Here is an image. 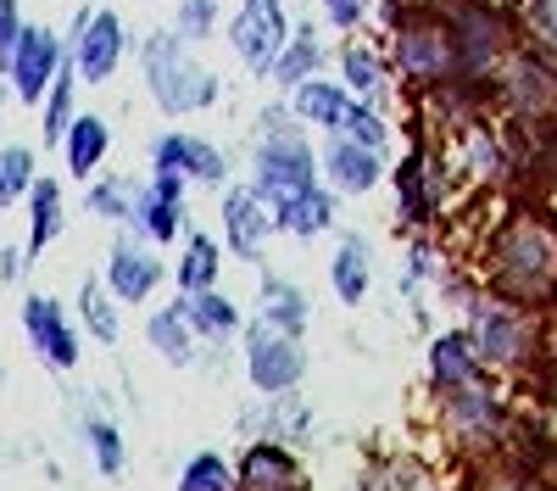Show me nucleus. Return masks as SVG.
<instances>
[{
  "label": "nucleus",
  "instance_id": "dca6fc26",
  "mask_svg": "<svg viewBox=\"0 0 557 491\" xmlns=\"http://www.w3.org/2000/svg\"><path fill=\"white\" fill-rule=\"evenodd\" d=\"M23 335L34 346V357L51 375H73L78 369V324H73V312L57 302V296H23Z\"/></svg>",
  "mask_w": 557,
  "mask_h": 491
},
{
  "label": "nucleus",
  "instance_id": "09e8293b",
  "mask_svg": "<svg viewBox=\"0 0 557 491\" xmlns=\"http://www.w3.org/2000/svg\"><path fill=\"white\" fill-rule=\"evenodd\" d=\"M12 101H17V96H12V78H7V73H0V123H7V112H12Z\"/></svg>",
  "mask_w": 557,
  "mask_h": 491
},
{
  "label": "nucleus",
  "instance_id": "6ab92c4d",
  "mask_svg": "<svg viewBox=\"0 0 557 491\" xmlns=\"http://www.w3.org/2000/svg\"><path fill=\"white\" fill-rule=\"evenodd\" d=\"M335 78L351 89L357 101L391 112V78H396V67H391V51H385V45L362 39V34H346L341 51H335Z\"/></svg>",
  "mask_w": 557,
  "mask_h": 491
},
{
  "label": "nucleus",
  "instance_id": "8fccbe9b",
  "mask_svg": "<svg viewBox=\"0 0 557 491\" xmlns=\"http://www.w3.org/2000/svg\"><path fill=\"white\" fill-rule=\"evenodd\" d=\"M546 402H552V408H557V369L546 375Z\"/></svg>",
  "mask_w": 557,
  "mask_h": 491
},
{
  "label": "nucleus",
  "instance_id": "a18cd8bd",
  "mask_svg": "<svg viewBox=\"0 0 557 491\" xmlns=\"http://www.w3.org/2000/svg\"><path fill=\"white\" fill-rule=\"evenodd\" d=\"M296 128H301V118H296L290 96H273L257 107V140H268V134H296Z\"/></svg>",
  "mask_w": 557,
  "mask_h": 491
},
{
  "label": "nucleus",
  "instance_id": "b1692460",
  "mask_svg": "<svg viewBox=\"0 0 557 491\" xmlns=\"http://www.w3.org/2000/svg\"><path fill=\"white\" fill-rule=\"evenodd\" d=\"M424 364H430V391H451V385H469V380H480V375H485L469 324L430 335V357H424Z\"/></svg>",
  "mask_w": 557,
  "mask_h": 491
},
{
  "label": "nucleus",
  "instance_id": "ea45409f",
  "mask_svg": "<svg viewBox=\"0 0 557 491\" xmlns=\"http://www.w3.org/2000/svg\"><path fill=\"white\" fill-rule=\"evenodd\" d=\"M341 134H346V140H357V146H368V151H385V157H391V146H396L391 112H385V107H368V101L351 107V118H346Z\"/></svg>",
  "mask_w": 557,
  "mask_h": 491
},
{
  "label": "nucleus",
  "instance_id": "49530a36",
  "mask_svg": "<svg viewBox=\"0 0 557 491\" xmlns=\"http://www.w3.org/2000/svg\"><path fill=\"white\" fill-rule=\"evenodd\" d=\"M23 28H28V17H23V0H0V73L12 67V51H17Z\"/></svg>",
  "mask_w": 557,
  "mask_h": 491
},
{
  "label": "nucleus",
  "instance_id": "7ed1b4c3",
  "mask_svg": "<svg viewBox=\"0 0 557 491\" xmlns=\"http://www.w3.org/2000/svg\"><path fill=\"white\" fill-rule=\"evenodd\" d=\"M385 51H391L396 78L412 84V89H435V84L462 78V62H457V28H451L446 0H412L407 17L385 34Z\"/></svg>",
  "mask_w": 557,
  "mask_h": 491
},
{
  "label": "nucleus",
  "instance_id": "3c124183",
  "mask_svg": "<svg viewBox=\"0 0 557 491\" xmlns=\"http://www.w3.org/2000/svg\"><path fill=\"white\" fill-rule=\"evenodd\" d=\"M491 7H519V0H491Z\"/></svg>",
  "mask_w": 557,
  "mask_h": 491
},
{
  "label": "nucleus",
  "instance_id": "423d86ee",
  "mask_svg": "<svg viewBox=\"0 0 557 491\" xmlns=\"http://www.w3.org/2000/svg\"><path fill=\"white\" fill-rule=\"evenodd\" d=\"M290 7L285 0H240L235 17H228V51H235V62L251 73V78H273L278 57H285L290 45Z\"/></svg>",
  "mask_w": 557,
  "mask_h": 491
},
{
  "label": "nucleus",
  "instance_id": "37998d69",
  "mask_svg": "<svg viewBox=\"0 0 557 491\" xmlns=\"http://www.w3.org/2000/svg\"><path fill=\"white\" fill-rule=\"evenodd\" d=\"M223 23V0H178L173 7V28L190 39V45H207Z\"/></svg>",
  "mask_w": 557,
  "mask_h": 491
},
{
  "label": "nucleus",
  "instance_id": "412c9836",
  "mask_svg": "<svg viewBox=\"0 0 557 491\" xmlns=\"http://www.w3.org/2000/svg\"><path fill=\"white\" fill-rule=\"evenodd\" d=\"M285 96H290L301 128H318V134H341L346 118H351V107H357V96H351L341 78H330V73H312V78L290 84Z\"/></svg>",
  "mask_w": 557,
  "mask_h": 491
},
{
  "label": "nucleus",
  "instance_id": "a19ab883",
  "mask_svg": "<svg viewBox=\"0 0 557 491\" xmlns=\"http://www.w3.org/2000/svg\"><path fill=\"white\" fill-rule=\"evenodd\" d=\"M368 491H441V480L430 475L424 458L401 453V458H385L380 464V475H374V486H368Z\"/></svg>",
  "mask_w": 557,
  "mask_h": 491
},
{
  "label": "nucleus",
  "instance_id": "72a5a7b5",
  "mask_svg": "<svg viewBox=\"0 0 557 491\" xmlns=\"http://www.w3.org/2000/svg\"><path fill=\"white\" fill-rule=\"evenodd\" d=\"M73 118H78V67L67 62V67L57 73V84H51V96L39 101V140L62 151V140H67Z\"/></svg>",
  "mask_w": 557,
  "mask_h": 491
},
{
  "label": "nucleus",
  "instance_id": "5701e85b",
  "mask_svg": "<svg viewBox=\"0 0 557 491\" xmlns=\"http://www.w3.org/2000/svg\"><path fill=\"white\" fill-rule=\"evenodd\" d=\"M335 212H341V196L323 185H307V191H296V196H285V201H273V218H278V235H290V241H323L335 230Z\"/></svg>",
  "mask_w": 557,
  "mask_h": 491
},
{
  "label": "nucleus",
  "instance_id": "de8ad7c7",
  "mask_svg": "<svg viewBox=\"0 0 557 491\" xmlns=\"http://www.w3.org/2000/svg\"><path fill=\"white\" fill-rule=\"evenodd\" d=\"M23 268H28V246H7V251H0V280H7V285L23 280Z\"/></svg>",
  "mask_w": 557,
  "mask_h": 491
},
{
  "label": "nucleus",
  "instance_id": "aec40b11",
  "mask_svg": "<svg viewBox=\"0 0 557 491\" xmlns=\"http://www.w3.org/2000/svg\"><path fill=\"white\" fill-rule=\"evenodd\" d=\"M235 480H240V491H307V464L296 458L290 441L257 435L235 464Z\"/></svg>",
  "mask_w": 557,
  "mask_h": 491
},
{
  "label": "nucleus",
  "instance_id": "0eeeda50",
  "mask_svg": "<svg viewBox=\"0 0 557 491\" xmlns=\"http://www.w3.org/2000/svg\"><path fill=\"white\" fill-rule=\"evenodd\" d=\"M240 346H246V380H251L257 396H285L307 380V364H312L307 335H290V330L268 324V319H251Z\"/></svg>",
  "mask_w": 557,
  "mask_h": 491
},
{
  "label": "nucleus",
  "instance_id": "473e14b6",
  "mask_svg": "<svg viewBox=\"0 0 557 491\" xmlns=\"http://www.w3.org/2000/svg\"><path fill=\"white\" fill-rule=\"evenodd\" d=\"M262 319L278 324V330H290V335H307L312 330V302L285 274H262Z\"/></svg>",
  "mask_w": 557,
  "mask_h": 491
},
{
  "label": "nucleus",
  "instance_id": "cd10ccee",
  "mask_svg": "<svg viewBox=\"0 0 557 491\" xmlns=\"http://www.w3.org/2000/svg\"><path fill=\"white\" fill-rule=\"evenodd\" d=\"M146 341H151V352L162 357V364H173V369H190V364H196L201 335L190 330L184 296H173V302H162V307L151 312V319H146Z\"/></svg>",
  "mask_w": 557,
  "mask_h": 491
},
{
  "label": "nucleus",
  "instance_id": "6e6552de",
  "mask_svg": "<svg viewBox=\"0 0 557 491\" xmlns=\"http://www.w3.org/2000/svg\"><path fill=\"white\" fill-rule=\"evenodd\" d=\"M128 57V23L112 7H78L67 28V62L78 67V84H112Z\"/></svg>",
  "mask_w": 557,
  "mask_h": 491
},
{
  "label": "nucleus",
  "instance_id": "603ef678",
  "mask_svg": "<svg viewBox=\"0 0 557 491\" xmlns=\"http://www.w3.org/2000/svg\"><path fill=\"white\" fill-rule=\"evenodd\" d=\"M0 385H7V364H0Z\"/></svg>",
  "mask_w": 557,
  "mask_h": 491
},
{
  "label": "nucleus",
  "instance_id": "9d476101",
  "mask_svg": "<svg viewBox=\"0 0 557 491\" xmlns=\"http://www.w3.org/2000/svg\"><path fill=\"white\" fill-rule=\"evenodd\" d=\"M318 151L307 140V128L296 134H268V140H251V185L268 201H285L307 185H318Z\"/></svg>",
  "mask_w": 557,
  "mask_h": 491
},
{
  "label": "nucleus",
  "instance_id": "f704fd0d",
  "mask_svg": "<svg viewBox=\"0 0 557 491\" xmlns=\"http://www.w3.org/2000/svg\"><path fill=\"white\" fill-rule=\"evenodd\" d=\"M134 201H139V185L128 173H96L84 185V212L101 218V223H128L134 218Z\"/></svg>",
  "mask_w": 557,
  "mask_h": 491
},
{
  "label": "nucleus",
  "instance_id": "79ce46f5",
  "mask_svg": "<svg viewBox=\"0 0 557 491\" xmlns=\"http://www.w3.org/2000/svg\"><path fill=\"white\" fill-rule=\"evenodd\" d=\"M301 430H312V408H307V402H296V391H285V396H268L262 435L290 441V435H301Z\"/></svg>",
  "mask_w": 557,
  "mask_h": 491
},
{
  "label": "nucleus",
  "instance_id": "1a4fd4ad",
  "mask_svg": "<svg viewBox=\"0 0 557 491\" xmlns=\"http://www.w3.org/2000/svg\"><path fill=\"white\" fill-rule=\"evenodd\" d=\"M446 146L435 151V140H424L418 134V146L396 162V218L407 223V230H424V223H435L446 212Z\"/></svg>",
  "mask_w": 557,
  "mask_h": 491
},
{
  "label": "nucleus",
  "instance_id": "e433bc0d",
  "mask_svg": "<svg viewBox=\"0 0 557 491\" xmlns=\"http://www.w3.org/2000/svg\"><path fill=\"white\" fill-rule=\"evenodd\" d=\"M34 179H39L34 146H23V140H7V146H0V212H7V207H23L28 191H34Z\"/></svg>",
  "mask_w": 557,
  "mask_h": 491
},
{
  "label": "nucleus",
  "instance_id": "393cba45",
  "mask_svg": "<svg viewBox=\"0 0 557 491\" xmlns=\"http://www.w3.org/2000/svg\"><path fill=\"white\" fill-rule=\"evenodd\" d=\"M112 157V123L101 112H78L73 128H67V140H62V168L67 179H78V185H89Z\"/></svg>",
  "mask_w": 557,
  "mask_h": 491
},
{
  "label": "nucleus",
  "instance_id": "2eb2a0df",
  "mask_svg": "<svg viewBox=\"0 0 557 491\" xmlns=\"http://www.w3.org/2000/svg\"><path fill=\"white\" fill-rule=\"evenodd\" d=\"M101 280H107V291H112L123 307H146V302L173 280V268L157 257V246H151V241H139V235H117V241H112V251H107Z\"/></svg>",
  "mask_w": 557,
  "mask_h": 491
},
{
  "label": "nucleus",
  "instance_id": "c85d7f7f",
  "mask_svg": "<svg viewBox=\"0 0 557 491\" xmlns=\"http://www.w3.org/2000/svg\"><path fill=\"white\" fill-rule=\"evenodd\" d=\"M23 207H28V241L23 246H28V262H34V257H45V246L62 241V230H67V196H62V185L51 173H39Z\"/></svg>",
  "mask_w": 557,
  "mask_h": 491
},
{
  "label": "nucleus",
  "instance_id": "f3484780",
  "mask_svg": "<svg viewBox=\"0 0 557 491\" xmlns=\"http://www.w3.org/2000/svg\"><path fill=\"white\" fill-rule=\"evenodd\" d=\"M151 168H168V173H184L190 185H228V168H235V157H228L223 146H212L207 134H190V128H162L157 140L146 146Z\"/></svg>",
  "mask_w": 557,
  "mask_h": 491
},
{
  "label": "nucleus",
  "instance_id": "39448f33",
  "mask_svg": "<svg viewBox=\"0 0 557 491\" xmlns=\"http://www.w3.org/2000/svg\"><path fill=\"white\" fill-rule=\"evenodd\" d=\"M435 396H441V430L462 446V453H496L513 414H507V402L491 385V375H480L469 385H451V391H435Z\"/></svg>",
  "mask_w": 557,
  "mask_h": 491
},
{
  "label": "nucleus",
  "instance_id": "4c0bfd02",
  "mask_svg": "<svg viewBox=\"0 0 557 491\" xmlns=\"http://www.w3.org/2000/svg\"><path fill=\"white\" fill-rule=\"evenodd\" d=\"M178 491H240V480H235V464H228L223 453L201 446V453L184 458V469H178Z\"/></svg>",
  "mask_w": 557,
  "mask_h": 491
},
{
  "label": "nucleus",
  "instance_id": "f8f14e48",
  "mask_svg": "<svg viewBox=\"0 0 557 491\" xmlns=\"http://www.w3.org/2000/svg\"><path fill=\"white\" fill-rule=\"evenodd\" d=\"M184 196H190V179L168 173V168H151V179L139 185L128 230L139 241H151V246H178L184 235H190V207H184Z\"/></svg>",
  "mask_w": 557,
  "mask_h": 491
},
{
  "label": "nucleus",
  "instance_id": "4468645a",
  "mask_svg": "<svg viewBox=\"0 0 557 491\" xmlns=\"http://www.w3.org/2000/svg\"><path fill=\"white\" fill-rule=\"evenodd\" d=\"M496 96H502V107L513 112L519 123H530V128H546L552 118H557V67L546 62V57H535L530 45L507 62L496 78Z\"/></svg>",
  "mask_w": 557,
  "mask_h": 491
},
{
  "label": "nucleus",
  "instance_id": "f257e3e1",
  "mask_svg": "<svg viewBox=\"0 0 557 491\" xmlns=\"http://www.w3.org/2000/svg\"><path fill=\"white\" fill-rule=\"evenodd\" d=\"M485 291L541 307L557 296V223L535 207H519L502 230L485 241V262H480Z\"/></svg>",
  "mask_w": 557,
  "mask_h": 491
},
{
  "label": "nucleus",
  "instance_id": "ddd939ff",
  "mask_svg": "<svg viewBox=\"0 0 557 491\" xmlns=\"http://www.w3.org/2000/svg\"><path fill=\"white\" fill-rule=\"evenodd\" d=\"M62 67H67V34H57L51 23H28L23 39H17V51H12V67H7L17 107L39 112V101L51 96V84H57Z\"/></svg>",
  "mask_w": 557,
  "mask_h": 491
},
{
  "label": "nucleus",
  "instance_id": "f03ea898",
  "mask_svg": "<svg viewBox=\"0 0 557 491\" xmlns=\"http://www.w3.org/2000/svg\"><path fill=\"white\" fill-rule=\"evenodd\" d=\"M139 78H146V96L162 118H196V112H212L218 96H223V78L218 67H207L196 57V45L184 39L173 23L151 28L146 39H139Z\"/></svg>",
  "mask_w": 557,
  "mask_h": 491
},
{
  "label": "nucleus",
  "instance_id": "2f4dec72",
  "mask_svg": "<svg viewBox=\"0 0 557 491\" xmlns=\"http://www.w3.org/2000/svg\"><path fill=\"white\" fill-rule=\"evenodd\" d=\"M323 62H330L323 28H318V23H296V28H290V45H285V57H278V67H273V84H278V89H290V84L323 73Z\"/></svg>",
  "mask_w": 557,
  "mask_h": 491
},
{
  "label": "nucleus",
  "instance_id": "20e7f679",
  "mask_svg": "<svg viewBox=\"0 0 557 491\" xmlns=\"http://www.w3.org/2000/svg\"><path fill=\"white\" fill-rule=\"evenodd\" d=\"M469 335L485 375H524L541 357V319L524 302H507L496 291H480L469 302Z\"/></svg>",
  "mask_w": 557,
  "mask_h": 491
},
{
  "label": "nucleus",
  "instance_id": "c03bdc74",
  "mask_svg": "<svg viewBox=\"0 0 557 491\" xmlns=\"http://www.w3.org/2000/svg\"><path fill=\"white\" fill-rule=\"evenodd\" d=\"M374 7L380 0H318L323 28H335V34H362L368 23H374Z\"/></svg>",
  "mask_w": 557,
  "mask_h": 491
},
{
  "label": "nucleus",
  "instance_id": "a211bd4d",
  "mask_svg": "<svg viewBox=\"0 0 557 491\" xmlns=\"http://www.w3.org/2000/svg\"><path fill=\"white\" fill-rule=\"evenodd\" d=\"M385 168H391L385 151H368V146L346 140V134H330V140L318 146V173H323V185H330L335 196H351V201L374 196V191L385 185Z\"/></svg>",
  "mask_w": 557,
  "mask_h": 491
},
{
  "label": "nucleus",
  "instance_id": "c756f323",
  "mask_svg": "<svg viewBox=\"0 0 557 491\" xmlns=\"http://www.w3.org/2000/svg\"><path fill=\"white\" fill-rule=\"evenodd\" d=\"M218 274H223V241H212L207 230H190V235H184V246H178V262H173V285H178V296H201V291H212Z\"/></svg>",
  "mask_w": 557,
  "mask_h": 491
},
{
  "label": "nucleus",
  "instance_id": "c9c22d12",
  "mask_svg": "<svg viewBox=\"0 0 557 491\" xmlns=\"http://www.w3.org/2000/svg\"><path fill=\"white\" fill-rule=\"evenodd\" d=\"M78 441L89 446V458H96L101 480H123V469H128V446H123V430H117L107 414H84V419H78Z\"/></svg>",
  "mask_w": 557,
  "mask_h": 491
},
{
  "label": "nucleus",
  "instance_id": "7c9ffc66",
  "mask_svg": "<svg viewBox=\"0 0 557 491\" xmlns=\"http://www.w3.org/2000/svg\"><path fill=\"white\" fill-rule=\"evenodd\" d=\"M78 330H84L89 341H101V346H117V341H123V302L107 291L101 274H89V280L78 285Z\"/></svg>",
  "mask_w": 557,
  "mask_h": 491
},
{
  "label": "nucleus",
  "instance_id": "4be33fe9",
  "mask_svg": "<svg viewBox=\"0 0 557 491\" xmlns=\"http://www.w3.org/2000/svg\"><path fill=\"white\" fill-rule=\"evenodd\" d=\"M451 146L462 157V179H469L474 191H496L507 173H513V157H507V140L491 128V123H469V128H457L451 134Z\"/></svg>",
  "mask_w": 557,
  "mask_h": 491
},
{
  "label": "nucleus",
  "instance_id": "a878e982",
  "mask_svg": "<svg viewBox=\"0 0 557 491\" xmlns=\"http://www.w3.org/2000/svg\"><path fill=\"white\" fill-rule=\"evenodd\" d=\"M330 291L341 307H362L374 296V241L368 235H346L330 257Z\"/></svg>",
  "mask_w": 557,
  "mask_h": 491
},
{
  "label": "nucleus",
  "instance_id": "9b49d317",
  "mask_svg": "<svg viewBox=\"0 0 557 491\" xmlns=\"http://www.w3.org/2000/svg\"><path fill=\"white\" fill-rule=\"evenodd\" d=\"M218 223H223V251L235 262H262L268 241L278 235V218H273V201L257 196V185H223L218 191Z\"/></svg>",
  "mask_w": 557,
  "mask_h": 491
},
{
  "label": "nucleus",
  "instance_id": "bb28decb",
  "mask_svg": "<svg viewBox=\"0 0 557 491\" xmlns=\"http://www.w3.org/2000/svg\"><path fill=\"white\" fill-rule=\"evenodd\" d=\"M184 312H190V330L201 335V346H228V341H240L246 335V307L235 302V296H223L218 285L212 291H201V296H184Z\"/></svg>",
  "mask_w": 557,
  "mask_h": 491
},
{
  "label": "nucleus",
  "instance_id": "58836bf2",
  "mask_svg": "<svg viewBox=\"0 0 557 491\" xmlns=\"http://www.w3.org/2000/svg\"><path fill=\"white\" fill-rule=\"evenodd\" d=\"M519 28H524V45L535 57H546L557 67V0H519Z\"/></svg>",
  "mask_w": 557,
  "mask_h": 491
}]
</instances>
